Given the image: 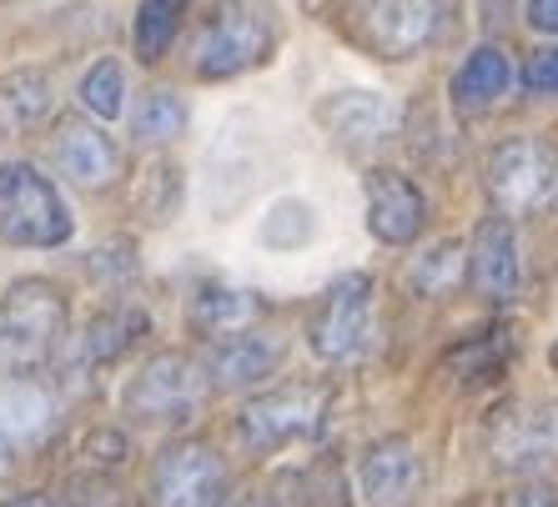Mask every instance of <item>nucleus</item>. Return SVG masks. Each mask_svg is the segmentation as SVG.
I'll return each mask as SVG.
<instances>
[{
	"mask_svg": "<svg viewBox=\"0 0 558 507\" xmlns=\"http://www.w3.org/2000/svg\"><path fill=\"white\" fill-rule=\"evenodd\" d=\"M423 222H428V201L408 182L403 171H373L367 176V232L388 247H408L423 236Z\"/></svg>",
	"mask_w": 558,
	"mask_h": 507,
	"instance_id": "12",
	"label": "nucleus"
},
{
	"mask_svg": "<svg viewBox=\"0 0 558 507\" xmlns=\"http://www.w3.org/2000/svg\"><path fill=\"white\" fill-rule=\"evenodd\" d=\"M227 493V468L207 443H171L151 468L156 507H217Z\"/></svg>",
	"mask_w": 558,
	"mask_h": 507,
	"instance_id": "7",
	"label": "nucleus"
},
{
	"mask_svg": "<svg viewBox=\"0 0 558 507\" xmlns=\"http://www.w3.org/2000/svg\"><path fill=\"white\" fill-rule=\"evenodd\" d=\"M508 357H513V342L508 332H478V337L458 342L448 357H442V372L458 382V387H483V382L504 378Z\"/></svg>",
	"mask_w": 558,
	"mask_h": 507,
	"instance_id": "20",
	"label": "nucleus"
},
{
	"mask_svg": "<svg viewBox=\"0 0 558 507\" xmlns=\"http://www.w3.org/2000/svg\"><path fill=\"white\" fill-rule=\"evenodd\" d=\"M367 322H373V276L348 272L312 307L307 342L323 362H352L367 347Z\"/></svg>",
	"mask_w": 558,
	"mask_h": 507,
	"instance_id": "6",
	"label": "nucleus"
},
{
	"mask_svg": "<svg viewBox=\"0 0 558 507\" xmlns=\"http://www.w3.org/2000/svg\"><path fill=\"white\" fill-rule=\"evenodd\" d=\"M121 96H126V76H121L117 61H96L92 71H86V81H81V106L101 121H117L121 111H126Z\"/></svg>",
	"mask_w": 558,
	"mask_h": 507,
	"instance_id": "28",
	"label": "nucleus"
},
{
	"mask_svg": "<svg viewBox=\"0 0 558 507\" xmlns=\"http://www.w3.org/2000/svg\"><path fill=\"white\" fill-rule=\"evenodd\" d=\"M312 236H317V211L298 196H282L267 217H262V242L272 251H292V247H307Z\"/></svg>",
	"mask_w": 558,
	"mask_h": 507,
	"instance_id": "27",
	"label": "nucleus"
},
{
	"mask_svg": "<svg viewBox=\"0 0 558 507\" xmlns=\"http://www.w3.org/2000/svg\"><path fill=\"white\" fill-rule=\"evenodd\" d=\"M126 457H131V443H126V432H117V428H96L81 443V462L92 472H117Z\"/></svg>",
	"mask_w": 558,
	"mask_h": 507,
	"instance_id": "29",
	"label": "nucleus"
},
{
	"mask_svg": "<svg viewBox=\"0 0 558 507\" xmlns=\"http://www.w3.org/2000/svg\"><path fill=\"white\" fill-rule=\"evenodd\" d=\"M442 30V0H377L363 11V40L383 61H408Z\"/></svg>",
	"mask_w": 558,
	"mask_h": 507,
	"instance_id": "9",
	"label": "nucleus"
},
{
	"mask_svg": "<svg viewBox=\"0 0 558 507\" xmlns=\"http://www.w3.org/2000/svg\"><path fill=\"white\" fill-rule=\"evenodd\" d=\"M504 507H558V482L554 478H523L519 487L504 497Z\"/></svg>",
	"mask_w": 558,
	"mask_h": 507,
	"instance_id": "31",
	"label": "nucleus"
},
{
	"mask_svg": "<svg viewBox=\"0 0 558 507\" xmlns=\"http://www.w3.org/2000/svg\"><path fill=\"white\" fill-rule=\"evenodd\" d=\"M488 453L504 472H533L538 462H548L558 453V403L504 412L488 432Z\"/></svg>",
	"mask_w": 558,
	"mask_h": 507,
	"instance_id": "11",
	"label": "nucleus"
},
{
	"mask_svg": "<svg viewBox=\"0 0 558 507\" xmlns=\"http://www.w3.org/2000/svg\"><path fill=\"white\" fill-rule=\"evenodd\" d=\"M186 317H192V332H202V337H232L257 317V297L236 292V286H202Z\"/></svg>",
	"mask_w": 558,
	"mask_h": 507,
	"instance_id": "21",
	"label": "nucleus"
},
{
	"mask_svg": "<svg viewBox=\"0 0 558 507\" xmlns=\"http://www.w3.org/2000/svg\"><path fill=\"white\" fill-rule=\"evenodd\" d=\"M142 332H146V317L131 312V307H111V312L92 317V322H86V332L76 337V347H71L65 372H71V378H86V372H96V367L117 362L121 351L142 337Z\"/></svg>",
	"mask_w": 558,
	"mask_h": 507,
	"instance_id": "16",
	"label": "nucleus"
},
{
	"mask_svg": "<svg viewBox=\"0 0 558 507\" xmlns=\"http://www.w3.org/2000/svg\"><path fill=\"white\" fill-rule=\"evenodd\" d=\"M76 232L61 191L31 161L0 166V236L11 247H65Z\"/></svg>",
	"mask_w": 558,
	"mask_h": 507,
	"instance_id": "2",
	"label": "nucleus"
},
{
	"mask_svg": "<svg viewBox=\"0 0 558 507\" xmlns=\"http://www.w3.org/2000/svg\"><path fill=\"white\" fill-rule=\"evenodd\" d=\"M92 272L96 276H136V251L126 242H111V247L92 251Z\"/></svg>",
	"mask_w": 558,
	"mask_h": 507,
	"instance_id": "32",
	"label": "nucleus"
},
{
	"mask_svg": "<svg viewBox=\"0 0 558 507\" xmlns=\"http://www.w3.org/2000/svg\"><path fill=\"white\" fill-rule=\"evenodd\" d=\"M423 482H428V468L408 437L373 443L363 453V468H357V487H363L367 507H413L423 497Z\"/></svg>",
	"mask_w": 558,
	"mask_h": 507,
	"instance_id": "10",
	"label": "nucleus"
},
{
	"mask_svg": "<svg viewBox=\"0 0 558 507\" xmlns=\"http://www.w3.org/2000/svg\"><path fill=\"white\" fill-rule=\"evenodd\" d=\"M529 26L533 30H548V36H558V0H529Z\"/></svg>",
	"mask_w": 558,
	"mask_h": 507,
	"instance_id": "34",
	"label": "nucleus"
},
{
	"mask_svg": "<svg viewBox=\"0 0 558 507\" xmlns=\"http://www.w3.org/2000/svg\"><path fill=\"white\" fill-rule=\"evenodd\" d=\"M65 497H71V507H126V503H121V487H111V482H106V472L76 478L71 487H65Z\"/></svg>",
	"mask_w": 558,
	"mask_h": 507,
	"instance_id": "30",
	"label": "nucleus"
},
{
	"mask_svg": "<svg viewBox=\"0 0 558 507\" xmlns=\"http://www.w3.org/2000/svg\"><path fill=\"white\" fill-rule=\"evenodd\" d=\"M523 86L533 96H558V51H538L523 71Z\"/></svg>",
	"mask_w": 558,
	"mask_h": 507,
	"instance_id": "33",
	"label": "nucleus"
},
{
	"mask_svg": "<svg viewBox=\"0 0 558 507\" xmlns=\"http://www.w3.org/2000/svg\"><path fill=\"white\" fill-rule=\"evenodd\" d=\"M211 378L207 362H196L186 351H156L151 362L131 378L126 387V417L146 422V428H177L192 422L202 397H207Z\"/></svg>",
	"mask_w": 558,
	"mask_h": 507,
	"instance_id": "3",
	"label": "nucleus"
},
{
	"mask_svg": "<svg viewBox=\"0 0 558 507\" xmlns=\"http://www.w3.org/2000/svg\"><path fill=\"white\" fill-rule=\"evenodd\" d=\"M468 282H473V292L488 301L519 297L523 261H519V242H513L508 217H488V222L473 232V247H468Z\"/></svg>",
	"mask_w": 558,
	"mask_h": 507,
	"instance_id": "14",
	"label": "nucleus"
},
{
	"mask_svg": "<svg viewBox=\"0 0 558 507\" xmlns=\"http://www.w3.org/2000/svg\"><path fill=\"white\" fill-rule=\"evenodd\" d=\"M182 131H186V106H182V96H171V91L142 96V106L131 111V136H136L142 146L177 141Z\"/></svg>",
	"mask_w": 558,
	"mask_h": 507,
	"instance_id": "24",
	"label": "nucleus"
},
{
	"mask_svg": "<svg viewBox=\"0 0 558 507\" xmlns=\"http://www.w3.org/2000/svg\"><path fill=\"white\" fill-rule=\"evenodd\" d=\"M513 86V65H508V51L504 46H478V51L463 61V71L453 76V106L463 111H483L508 96Z\"/></svg>",
	"mask_w": 558,
	"mask_h": 507,
	"instance_id": "19",
	"label": "nucleus"
},
{
	"mask_svg": "<svg viewBox=\"0 0 558 507\" xmlns=\"http://www.w3.org/2000/svg\"><path fill=\"white\" fill-rule=\"evenodd\" d=\"M217 507H267L262 497H252V493H236V497H221Z\"/></svg>",
	"mask_w": 558,
	"mask_h": 507,
	"instance_id": "36",
	"label": "nucleus"
},
{
	"mask_svg": "<svg viewBox=\"0 0 558 507\" xmlns=\"http://www.w3.org/2000/svg\"><path fill=\"white\" fill-rule=\"evenodd\" d=\"M317 121H323L338 141L348 146H373L383 136H392L398 126V106L383 91H338L317 106Z\"/></svg>",
	"mask_w": 558,
	"mask_h": 507,
	"instance_id": "15",
	"label": "nucleus"
},
{
	"mask_svg": "<svg viewBox=\"0 0 558 507\" xmlns=\"http://www.w3.org/2000/svg\"><path fill=\"white\" fill-rule=\"evenodd\" d=\"M277 362H282V347L272 337H252V332H232L227 342H217L207 357V378L217 387H252V382L272 378Z\"/></svg>",
	"mask_w": 558,
	"mask_h": 507,
	"instance_id": "18",
	"label": "nucleus"
},
{
	"mask_svg": "<svg viewBox=\"0 0 558 507\" xmlns=\"http://www.w3.org/2000/svg\"><path fill=\"white\" fill-rule=\"evenodd\" d=\"M136 211H142L151 226L171 222L177 217V207H182V166H171V161H151L146 166V176L136 182Z\"/></svg>",
	"mask_w": 558,
	"mask_h": 507,
	"instance_id": "25",
	"label": "nucleus"
},
{
	"mask_svg": "<svg viewBox=\"0 0 558 507\" xmlns=\"http://www.w3.org/2000/svg\"><path fill=\"white\" fill-rule=\"evenodd\" d=\"M182 15H186V0H142V11H136V55L146 65L161 61V51H167L177 26H182Z\"/></svg>",
	"mask_w": 558,
	"mask_h": 507,
	"instance_id": "26",
	"label": "nucleus"
},
{
	"mask_svg": "<svg viewBox=\"0 0 558 507\" xmlns=\"http://www.w3.org/2000/svg\"><path fill=\"white\" fill-rule=\"evenodd\" d=\"M548 362H554V372H558V342H554V351H548Z\"/></svg>",
	"mask_w": 558,
	"mask_h": 507,
	"instance_id": "38",
	"label": "nucleus"
},
{
	"mask_svg": "<svg viewBox=\"0 0 558 507\" xmlns=\"http://www.w3.org/2000/svg\"><path fill=\"white\" fill-rule=\"evenodd\" d=\"M51 151H56L61 176H71L86 191H106L121 176V146L101 126H92V121H81V116H65L56 126Z\"/></svg>",
	"mask_w": 558,
	"mask_h": 507,
	"instance_id": "13",
	"label": "nucleus"
},
{
	"mask_svg": "<svg viewBox=\"0 0 558 507\" xmlns=\"http://www.w3.org/2000/svg\"><path fill=\"white\" fill-rule=\"evenodd\" d=\"M56 428V397L36 382H0V437L21 453V447H36L46 432Z\"/></svg>",
	"mask_w": 558,
	"mask_h": 507,
	"instance_id": "17",
	"label": "nucleus"
},
{
	"mask_svg": "<svg viewBox=\"0 0 558 507\" xmlns=\"http://www.w3.org/2000/svg\"><path fill=\"white\" fill-rule=\"evenodd\" d=\"M11 462H15V447H11V443H5V437H0V472L11 468Z\"/></svg>",
	"mask_w": 558,
	"mask_h": 507,
	"instance_id": "37",
	"label": "nucleus"
},
{
	"mask_svg": "<svg viewBox=\"0 0 558 507\" xmlns=\"http://www.w3.org/2000/svg\"><path fill=\"white\" fill-rule=\"evenodd\" d=\"M463 272H468L463 242H438V247H428L408 267V286H413L417 297H448L463 282Z\"/></svg>",
	"mask_w": 558,
	"mask_h": 507,
	"instance_id": "23",
	"label": "nucleus"
},
{
	"mask_svg": "<svg viewBox=\"0 0 558 507\" xmlns=\"http://www.w3.org/2000/svg\"><path fill=\"white\" fill-rule=\"evenodd\" d=\"M267 46H272L267 21H262L252 5L227 0V11L211 21L207 36H202V46H196V76H207V81L236 76V71L257 65L262 55H267Z\"/></svg>",
	"mask_w": 558,
	"mask_h": 507,
	"instance_id": "8",
	"label": "nucleus"
},
{
	"mask_svg": "<svg viewBox=\"0 0 558 507\" xmlns=\"http://www.w3.org/2000/svg\"><path fill=\"white\" fill-rule=\"evenodd\" d=\"M488 196L504 217H533L558 201V151L533 136H513L488 157Z\"/></svg>",
	"mask_w": 558,
	"mask_h": 507,
	"instance_id": "4",
	"label": "nucleus"
},
{
	"mask_svg": "<svg viewBox=\"0 0 558 507\" xmlns=\"http://www.w3.org/2000/svg\"><path fill=\"white\" fill-rule=\"evenodd\" d=\"M51 111V76L46 71H11L0 81V126L26 131Z\"/></svg>",
	"mask_w": 558,
	"mask_h": 507,
	"instance_id": "22",
	"label": "nucleus"
},
{
	"mask_svg": "<svg viewBox=\"0 0 558 507\" xmlns=\"http://www.w3.org/2000/svg\"><path fill=\"white\" fill-rule=\"evenodd\" d=\"M327 407H332V392L327 387H282V392H267L257 403L242 407L236 417V437L252 447V453H272V447L287 443H307L317 437L327 422Z\"/></svg>",
	"mask_w": 558,
	"mask_h": 507,
	"instance_id": "5",
	"label": "nucleus"
},
{
	"mask_svg": "<svg viewBox=\"0 0 558 507\" xmlns=\"http://www.w3.org/2000/svg\"><path fill=\"white\" fill-rule=\"evenodd\" d=\"M5 507H61V503H51V497H40V493H26V497H11Z\"/></svg>",
	"mask_w": 558,
	"mask_h": 507,
	"instance_id": "35",
	"label": "nucleus"
},
{
	"mask_svg": "<svg viewBox=\"0 0 558 507\" xmlns=\"http://www.w3.org/2000/svg\"><path fill=\"white\" fill-rule=\"evenodd\" d=\"M65 337V297L51 282H15L0 297V378H26Z\"/></svg>",
	"mask_w": 558,
	"mask_h": 507,
	"instance_id": "1",
	"label": "nucleus"
}]
</instances>
